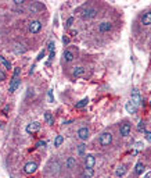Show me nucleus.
I'll return each instance as SVG.
<instances>
[{"label":"nucleus","instance_id":"1","mask_svg":"<svg viewBox=\"0 0 151 178\" xmlns=\"http://www.w3.org/2000/svg\"><path fill=\"white\" fill-rule=\"evenodd\" d=\"M99 142H100V145L101 146H110L111 145V142H112V134L111 132H103L101 135H100L99 138Z\"/></svg>","mask_w":151,"mask_h":178},{"label":"nucleus","instance_id":"2","mask_svg":"<svg viewBox=\"0 0 151 178\" xmlns=\"http://www.w3.org/2000/svg\"><path fill=\"white\" fill-rule=\"evenodd\" d=\"M130 129H132V125L129 124L128 121H123L121 124V128H119V134H121L122 136H129V134H130Z\"/></svg>","mask_w":151,"mask_h":178},{"label":"nucleus","instance_id":"3","mask_svg":"<svg viewBox=\"0 0 151 178\" xmlns=\"http://www.w3.org/2000/svg\"><path fill=\"white\" fill-rule=\"evenodd\" d=\"M133 104L137 107V106H140L141 103H143V99H141V96H140V93H139V91L137 89H133L132 91V100H130Z\"/></svg>","mask_w":151,"mask_h":178},{"label":"nucleus","instance_id":"4","mask_svg":"<svg viewBox=\"0 0 151 178\" xmlns=\"http://www.w3.org/2000/svg\"><path fill=\"white\" fill-rule=\"evenodd\" d=\"M89 136H90V131H89L87 127H82V128H79L78 138L80 139V141H87Z\"/></svg>","mask_w":151,"mask_h":178},{"label":"nucleus","instance_id":"5","mask_svg":"<svg viewBox=\"0 0 151 178\" xmlns=\"http://www.w3.org/2000/svg\"><path fill=\"white\" fill-rule=\"evenodd\" d=\"M40 29H42V22H40V21L35 20V21H31V22H29V31H31V33H38Z\"/></svg>","mask_w":151,"mask_h":178},{"label":"nucleus","instance_id":"6","mask_svg":"<svg viewBox=\"0 0 151 178\" xmlns=\"http://www.w3.org/2000/svg\"><path fill=\"white\" fill-rule=\"evenodd\" d=\"M36 168H38V164L35 162H29V163H26L25 166H24V173L25 174H32V173L36 171Z\"/></svg>","mask_w":151,"mask_h":178},{"label":"nucleus","instance_id":"7","mask_svg":"<svg viewBox=\"0 0 151 178\" xmlns=\"http://www.w3.org/2000/svg\"><path fill=\"white\" fill-rule=\"evenodd\" d=\"M97 15V10L96 9H87V10L83 11L82 14V18L83 20H90V18H93V17Z\"/></svg>","mask_w":151,"mask_h":178},{"label":"nucleus","instance_id":"8","mask_svg":"<svg viewBox=\"0 0 151 178\" xmlns=\"http://www.w3.org/2000/svg\"><path fill=\"white\" fill-rule=\"evenodd\" d=\"M96 164V159L93 155H86L85 156V166L86 168H93Z\"/></svg>","mask_w":151,"mask_h":178},{"label":"nucleus","instance_id":"9","mask_svg":"<svg viewBox=\"0 0 151 178\" xmlns=\"http://www.w3.org/2000/svg\"><path fill=\"white\" fill-rule=\"evenodd\" d=\"M40 129V124L39 122H32V124H28L25 128V131L28 132V134H32V132H36Z\"/></svg>","mask_w":151,"mask_h":178},{"label":"nucleus","instance_id":"10","mask_svg":"<svg viewBox=\"0 0 151 178\" xmlns=\"http://www.w3.org/2000/svg\"><path fill=\"white\" fill-rule=\"evenodd\" d=\"M111 29H112V24L111 22H101L99 25L100 32H110Z\"/></svg>","mask_w":151,"mask_h":178},{"label":"nucleus","instance_id":"11","mask_svg":"<svg viewBox=\"0 0 151 178\" xmlns=\"http://www.w3.org/2000/svg\"><path fill=\"white\" fill-rule=\"evenodd\" d=\"M72 75L75 78H79V77H83L85 75V67H75L72 71Z\"/></svg>","mask_w":151,"mask_h":178},{"label":"nucleus","instance_id":"12","mask_svg":"<svg viewBox=\"0 0 151 178\" xmlns=\"http://www.w3.org/2000/svg\"><path fill=\"white\" fill-rule=\"evenodd\" d=\"M125 109H126V111L130 113V114H136V113H137V107H136V106L133 104L132 102H126Z\"/></svg>","mask_w":151,"mask_h":178},{"label":"nucleus","instance_id":"13","mask_svg":"<svg viewBox=\"0 0 151 178\" xmlns=\"http://www.w3.org/2000/svg\"><path fill=\"white\" fill-rule=\"evenodd\" d=\"M141 24L143 25H151V11H147L144 15L141 17Z\"/></svg>","mask_w":151,"mask_h":178},{"label":"nucleus","instance_id":"14","mask_svg":"<svg viewBox=\"0 0 151 178\" xmlns=\"http://www.w3.org/2000/svg\"><path fill=\"white\" fill-rule=\"evenodd\" d=\"M42 9H43V4L42 3H38V2H35V3H32L29 6V10L32 11V13H39Z\"/></svg>","mask_w":151,"mask_h":178},{"label":"nucleus","instance_id":"15","mask_svg":"<svg viewBox=\"0 0 151 178\" xmlns=\"http://www.w3.org/2000/svg\"><path fill=\"white\" fill-rule=\"evenodd\" d=\"M74 59H75V56H74V53L71 50H65L64 52V61L65 63H71Z\"/></svg>","mask_w":151,"mask_h":178},{"label":"nucleus","instance_id":"16","mask_svg":"<svg viewBox=\"0 0 151 178\" xmlns=\"http://www.w3.org/2000/svg\"><path fill=\"white\" fill-rule=\"evenodd\" d=\"M20 84H21L20 78H13V81L10 84V92H15V89L20 86Z\"/></svg>","mask_w":151,"mask_h":178},{"label":"nucleus","instance_id":"17","mask_svg":"<svg viewBox=\"0 0 151 178\" xmlns=\"http://www.w3.org/2000/svg\"><path fill=\"white\" fill-rule=\"evenodd\" d=\"M65 166H67V168H69V170L75 168V166H76V160H75V157H68V159H67Z\"/></svg>","mask_w":151,"mask_h":178},{"label":"nucleus","instance_id":"18","mask_svg":"<svg viewBox=\"0 0 151 178\" xmlns=\"http://www.w3.org/2000/svg\"><path fill=\"white\" fill-rule=\"evenodd\" d=\"M44 121H46L49 125H53V124H54V117H53V114L50 111L44 113Z\"/></svg>","mask_w":151,"mask_h":178},{"label":"nucleus","instance_id":"19","mask_svg":"<svg viewBox=\"0 0 151 178\" xmlns=\"http://www.w3.org/2000/svg\"><path fill=\"white\" fill-rule=\"evenodd\" d=\"M93 175H94V170H93V168H86L85 171L82 173L80 178H92Z\"/></svg>","mask_w":151,"mask_h":178},{"label":"nucleus","instance_id":"20","mask_svg":"<svg viewBox=\"0 0 151 178\" xmlns=\"http://www.w3.org/2000/svg\"><path fill=\"white\" fill-rule=\"evenodd\" d=\"M126 166L125 164H122V166H119L118 168H117V171H115V175L117 177H122V175H125V173H126Z\"/></svg>","mask_w":151,"mask_h":178},{"label":"nucleus","instance_id":"21","mask_svg":"<svg viewBox=\"0 0 151 178\" xmlns=\"http://www.w3.org/2000/svg\"><path fill=\"white\" fill-rule=\"evenodd\" d=\"M144 170H146V166L143 164V163H141V162H139L137 164H136V167H135V173H136V174H137V175L143 174V171H144Z\"/></svg>","mask_w":151,"mask_h":178},{"label":"nucleus","instance_id":"22","mask_svg":"<svg viewBox=\"0 0 151 178\" xmlns=\"http://www.w3.org/2000/svg\"><path fill=\"white\" fill-rule=\"evenodd\" d=\"M50 167H51L50 173H58V170H60V163H58V160H56V162H51V163H50Z\"/></svg>","mask_w":151,"mask_h":178},{"label":"nucleus","instance_id":"23","mask_svg":"<svg viewBox=\"0 0 151 178\" xmlns=\"http://www.w3.org/2000/svg\"><path fill=\"white\" fill-rule=\"evenodd\" d=\"M25 47H24V45L22 43H15V46H14V52L15 53H18V54H20V53H25Z\"/></svg>","mask_w":151,"mask_h":178},{"label":"nucleus","instance_id":"24","mask_svg":"<svg viewBox=\"0 0 151 178\" xmlns=\"http://www.w3.org/2000/svg\"><path fill=\"white\" fill-rule=\"evenodd\" d=\"M87 103H89V98H85V99H82L80 102H78L76 103V109H83L85 106H87Z\"/></svg>","mask_w":151,"mask_h":178},{"label":"nucleus","instance_id":"25","mask_svg":"<svg viewBox=\"0 0 151 178\" xmlns=\"http://www.w3.org/2000/svg\"><path fill=\"white\" fill-rule=\"evenodd\" d=\"M63 142H64L63 135H57L56 139H54V146H56V148H58V146H61V143H63Z\"/></svg>","mask_w":151,"mask_h":178},{"label":"nucleus","instance_id":"26","mask_svg":"<svg viewBox=\"0 0 151 178\" xmlns=\"http://www.w3.org/2000/svg\"><path fill=\"white\" fill-rule=\"evenodd\" d=\"M0 61L3 63V66L6 67L7 70H10V68H11V64H10V61H7V60H6V57H3V56H2V57H0Z\"/></svg>","mask_w":151,"mask_h":178},{"label":"nucleus","instance_id":"27","mask_svg":"<svg viewBox=\"0 0 151 178\" xmlns=\"http://www.w3.org/2000/svg\"><path fill=\"white\" fill-rule=\"evenodd\" d=\"M85 149H86V146L83 145V143H82V145H79L78 146V155L79 156H83V155H85Z\"/></svg>","mask_w":151,"mask_h":178},{"label":"nucleus","instance_id":"28","mask_svg":"<svg viewBox=\"0 0 151 178\" xmlns=\"http://www.w3.org/2000/svg\"><path fill=\"white\" fill-rule=\"evenodd\" d=\"M137 129H139V131H144V129H146V122L143 121V120H141V121L137 124Z\"/></svg>","mask_w":151,"mask_h":178},{"label":"nucleus","instance_id":"29","mask_svg":"<svg viewBox=\"0 0 151 178\" xmlns=\"http://www.w3.org/2000/svg\"><path fill=\"white\" fill-rule=\"evenodd\" d=\"M54 46H56V45H54V42H50L49 46H47V50H49L50 53H53V52H54Z\"/></svg>","mask_w":151,"mask_h":178},{"label":"nucleus","instance_id":"30","mask_svg":"<svg viewBox=\"0 0 151 178\" xmlns=\"http://www.w3.org/2000/svg\"><path fill=\"white\" fill-rule=\"evenodd\" d=\"M47 98H49V102H50V103L54 102V98H53V91H51V89H50L49 93H47Z\"/></svg>","mask_w":151,"mask_h":178},{"label":"nucleus","instance_id":"31","mask_svg":"<svg viewBox=\"0 0 151 178\" xmlns=\"http://www.w3.org/2000/svg\"><path fill=\"white\" fill-rule=\"evenodd\" d=\"M20 74H21V68H15L14 70V77L13 78H20Z\"/></svg>","mask_w":151,"mask_h":178},{"label":"nucleus","instance_id":"32","mask_svg":"<svg viewBox=\"0 0 151 178\" xmlns=\"http://www.w3.org/2000/svg\"><path fill=\"white\" fill-rule=\"evenodd\" d=\"M72 22H74V17H69V18H68V21H67V28H71Z\"/></svg>","mask_w":151,"mask_h":178},{"label":"nucleus","instance_id":"33","mask_svg":"<svg viewBox=\"0 0 151 178\" xmlns=\"http://www.w3.org/2000/svg\"><path fill=\"white\" fill-rule=\"evenodd\" d=\"M36 146H38V148H44V146H46V142H44V141H39V142H36Z\"/></svg>","mask_w":151,"mask_h":178},{"label":"nucleus","instance_id":"34","mask_svg":"<svg viewBox=\"0 0 151 178\" xmlns=\"http://www.w3.org/2000/svg\"><path fill=\"white\" fill-rule=\"evenodd\" d=\"M144 134H146V139H147V141H151V132L150 131H144Z\"/></svg>","mask_w":151,"mask_h":178},{"label":"nucleus","instance_id":"35","mask_svg":"<svg viewBox=\"0 0 151 178\" xmlns=\"http://www.w3.org/2000/svg\"><path fill=\"white\" fill-rule=\"evenodd\" d=\"M14 3H15L17 6H22L25 2H24V0H14Z\"/></svg>","mask_w":151,"mask_h":178},{"label":"nucleus","instance_id":"36","mask_svg":"<svg viewBox=\"0 0 151 178\" xmlns=\"http://www.w3.org/2000/svg\"><path fill=\"white\" fill-rule=\"evenodd\" d=\"M4 79H6V74H4L3 71H0V82H2V81H4Z\"/></svg>","mask_w":151,"mask_h":178},{"label":"nucleus","instance_id":"37","mask_svg":"<svg viewBox=\"0 0 151 178\" xmlns=\"http://www.w3.org/2000/svg\"><path fill=\"white\" fill-rule=\"evenodd\" d=\"M44 53H46V52H44V50H43V52H40L39 57H38V60H42V59H43V57H44Z\"/></svg>","mask_w":151,"mask_h":178},{"label":"nucleus","instance_id":"38","mask_svg":"<svg viewBox=\"0 0 151 178\" xmlns=\"http://www.w3.org/2000/svg\"><path fill=\"white\" fill-rule=\"evenodd\" d=\"M63 42H64V45H68V43H69V38H65V36H64V38H63Z\"/></svg>","mask_w":151,"mask_h":178},{"label":"nucleus","instance_id":"39","mask_svg":"<svg viewBox=\"0 0 151 178\" xmlns=\"http://www.w3.org/2000/svg\"><path fill=\"white\" fill-rule=\"evenodd\" d=\"M8 110H10V106H6V107L3 109V113H4V114H7V113H8Z\"/></svg>","mask_w":151,"mask_h":178},{"label":"nucleus","instance_id":"40","mask_svg":"<svg viewBox=\"0 0 151 178\" xmlns=\"http://www.w3.org/2000/svg\"><path fill=\"white\" fill-rule=\"evenodd\" d=\"M74 35H78V31H71V36H74Z\"/></svg>","mask_w":151,"mask_h":178},{"label":"nucleus","instance_id":"41","mask_svg":"<svg viewBox=\"0 0 151 178\" xmlns=\"http://www.w3.org/2000/svg\"><path fill=\"white\" fill-rule=\"evenodd\" d=\"M144 178H151V171H150V173H147V174L144 175Z\"/></svg>","mask_w":151,"mask_h":178},{"label":"nucleus","instance_id":"42","mask_svg":"<svg viewBox=\"0 0 151 178\" xmlns=\"http://www.w3.org/2000/svg\"><path fill=\"white\" fill-rule=\"evenodd\" d=\"M150 104H151V99H150Z\"/></svg>","mask_w":151,"mask_h":178}]
</instances>
